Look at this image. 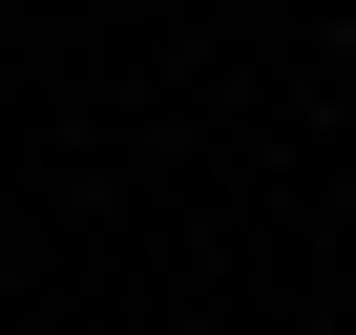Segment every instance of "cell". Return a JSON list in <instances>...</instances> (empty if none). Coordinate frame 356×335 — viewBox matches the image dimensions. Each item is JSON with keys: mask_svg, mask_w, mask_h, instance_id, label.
<instances>
[]
</instances>
